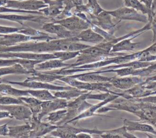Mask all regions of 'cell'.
<instances>
[{"instance_id": "obj_1", "label": "cell", "mask_w": 156, "mask_h": 138, "mask_svg": "<svg viewBox=\"0 0 156 138\" xmlns=\"http://www.w3.org/2000/svg\"><path fill=\"white\" fill-rule=\"evenodd\" d=\"M90 45L80 43L76 37L57 38L49 41H30L12 46H0V52H25L33 53H53L55 51L81 50Z\"/></svg>"}, {"instance_id": "obj_2", "label": "cell", "mask_w": 156, "mask_h": 138, "mask_svg": "<svg viewBox=\"0 0 156 138\" xmlns=\"http://www.w3.org/2000/svg\"><path fill=\"white\" fill-rule=\"evenodd\" d=\"M126 53L121 52H113L107 50L98 44L93 46H90L86 49L80 50L79 55L77 57V60L75 63L70 64L71 67H77L87 64L93 63L101 60H104L110 57L124 55Z\"/></svg>"}, {"instance_id": "obj_3", "label": "cell", "mask_w": 156, "mask_h": 138, "mask_svg": "<svg viewBox=\"0 0 156 138\" xmlns=\"http://www.w3.org/2000/svg\"><path fill=\"white\" fill-rule=\"evenodd\" d=\"M58 80L66 83L68 85L71 86L79 89L87 90L88 91L106 92L112 94L120 96L121 89L115 88L110 82H87L79 80L71 75H60Z\"/></svg>"}, {"instance_id": "obj_4", "label": "cell", "mask_w": 156, "mask_h": 138, "mask_svg": "<svg viewBox=\"0 0 156 138\" xmlns=\"http://www.w3.org/2000/svg\"><path fill=\"white\" fill-rule=\"evenodd\" d=\"M91 91H88L76 97L74 100L68 102L67 106L66 108L67 109V112L65 117L62 120L57 122L56 125H60L64 123H68L71 120L90 107L93 104L87 102V95Z\"/></svg>"}, {"instance_id": "obj_5", "label": "cell", "mask_w": 156, "mask_h": 138, "mask_svg": "<svg viewBox=\"0 0 156 138\" xmlns=\"http://www.w3.org/2000/svg\"><path fill=\"white\" fill-rule=\"evenodd\" d=\"M142 55V50L134 52L130 54H124L121 55H118L115 57H110L101 60L99 61H97L93 63L87 64L79 66H77L79 68L82 69H91L93 70H95L96 69L104 67L112 64H122L132 61L138 60L139 61L140 58Z\"/></svg>"}, {"instance_id": "obj_6", "label": "cell", "mask_w": 156, "mask_h": 138, "mask_svg": "<svg viewBox=\"0 0 156 138\" xmlns=\"http://www.w3.org/2000/svg\"><path fill=\"white\" fill-rule=\"evenodd\" d=\"M0 83H5L10 85H18L20 86L27 88L29 89H48L51 91H63V90H68L74 88L71 86H63V85H52L50 83L43 82L37 80H25L23 81H10L5 79L0 80Z\"/></svg>"}, {"instance_id": "obj_7", "label": "cell", "mask_w": 156, "mask_h": 138, "mask_svg": "<svg viewBox=\"0 0 156 138\" xmlns=\"http://www.w3.org/2000/svg\"><path fill=\"white\" fill-rule=\"evenodd\" d=\"M57 38V36L53 37L49 35L46 36H32L18 32H15L4 35L0 40V46H12L30 41H49Z\"/></svg>"}, {"instance_id": "obj_8", "label": "cell", "mask_w": 156, "mask_h": 138, "mask_svg": "<svg viewBox=\"0 0 156 138\" xmlns=\"http://www.w3.org/2000/svg\"><path fill=\"white\" fill-rule=\"evenodd\" d=\"M107 12L112 17L118 19L119 21L130 20L144 23H147L149 22L147 16L143 13H140L138 11L134 9L126 6L118 8L114 10H107Z\"/></svg>"}, {"instance_id": "obj_9", "label": "cell", "mask_w": 156, "mask_h": 138, "mask_svg": "<svg viewBox=\"0 0 156 138\" xmlns=\"http://www.w3.org/2000/svg\"><path fill=\"white\" fill-rule=\"evenodd\" d=\"M112 16L107 13V10H104L97 16H90V20L91 23L98 26L111 34H114L119 29V26H118V24L121 21H119L117 23H114L112 21Z\"/></svg>"}, {"instance_id": "obj_10", "label": "cell", "mask_w": 156, "mask_h": 138, "mask_svg": "<svg viewBox=\"0 0 156 138\" xmlns=\"http://www.w3.org/2000/svg\"><path fill=\"white\" fill-rule=\"evenodd\" d=\"M53 22L60 24L68 30L77 33L90 28L91 25V22L82 19L74 14L62 19L55 20Z\"/></svg>"}, {"instance_id": "obj_11", "label": "cell", "mask_w": 156, "mask_h": 138, "mask_svg": "<svg viewBox=\"0 0 156 138\" xmlns=\"http://www.w3.org/2000/svg\"><path fill=\"white\" fill-rule=\"evenodd\" d=\"M0 110L8 111L13 118L16 120L26 122L29 121L32 117V112L30 108L26 105H0Z\"/></svg>"}, {"instance_id": "obj_12", "label": "cell", "mask_w": 156, "mask_h": 138, "mask_svg": "<svg viewBox=\"0 0 156 138\" xmlns=\"http://www.w3.org/2000/svg\"><path fill=\"white\" fill-rule=\"evenodd\" d=\"M31 126V131L29 137H41L46 134L50 133L51 131L57 128L58 125H53L49 122L46 123L41 122L37 117H32L28 122Z\"/></svg>"}, {"instance_id": "obj_13", "label": "cell", "mask_w": 156, "mask_h": 138, "mask_svg": "<svg viewBox=\"0 0 156 138\" xmlns=\"http://www.w3.org/2000/svg\"><path fill=\"white\" fill-rule=\"evenodd\" d=\"M0 58H19L42 61L50 59L57 58L52 53H33L25 52H0Z\"/></svg>"}, {"instance_id": "obj_14", "label": "cell", "mask_w": 156, "mask_h": 138, "mask_svg": "<svg viewBox=\"0 0 156 138\" xmlns=\"http://www.w3.org/2000/svg\"><path fill=\"white\" fill-rule=\"evenodd\" d=\"M0 19H6L11 21L16 22L22 26H24L23 22L27 21H33L38 23H46L48 22H52L54 19L46 16L43 15H21L17 14H2L0 13Z\"/></svg>"}, {"instance_id": "obj_15", "label": "cell", "mask_w": 156, "mask_h": 138, "mask_svg": "<svg viewBox=\"0 0 156 138\" xmlns=\"http://www.w3.org/2000/svg\"><path fill=\"white\" fill-rule=\"evenodd\" d=\"M43 0H9L5 7L16 9H21L30 11H39L40 9L48 7Z\"/></svg>"}, {"instance_id": "obj_16", "label": "cell", "mask_w": 156, "mask_h": 138, "mask_svg": "<svg viewBox=\"0 0 156 138\" xmlns=\"http://www.w3.org/2000/svg\"><path fill=\"white\" fill-rule=\"evenodd\" d=\"M68 104V100L64 98L56 97L54 99L42 101L41 109L37 116L39 120H41L44 116L53 111L66 108Z\"/></svg>"}, {"instance_id": "obj_17", "label": "cell", "mask_w": 156, "mask_h": 138, "mask_svg": "<svg viewBox=\"0 0 156 138\" xmlns=\"http://www.w3.org/2000/svg\"><path fill=\"white\" fill-rule=\"evenodd\" d=\"M41 30L47 33L55 34L57 38L64 39L76 36L79 33L68 30L62 25L53 22L44 23L41 27Z\"/></svg>"}, {"instance_id": "obj_18", "label": "cell", "mask_w": 156, "mask_h": 138, "mask_svg": "<svg viewBox=\"0 0 156 138\" xmlns=\"http://www.w3.org/2000/svg\"><path fill=\"white\" fill-rule=\"evenodd\" d=\"M144 78L139 76L128 75L124 77H119L118 75L114 76L111 83L116 88L126 90L129 89L135 85L142 83Z\"/></svg>"}, {"instance_id": "obj_19", "label": "cell", "mask_w": 156, "mask_h": 138, "mask_svg": "<svg viewBox=\"0 0 156 138\" xmlns=\"http://www.w3.org/2000/svg\"><path fill=\"white\" fill-rule=\"evenodd\" d=\"M118 97H119L118 95H114L112 97H110V98H108V99H107L105 100H103V101H101V102H99L98 103H96V104H94V105H92L90 107H89L86 110L83 111L79 115H78L77 116H76V117H74V119L71 120L68 123H72V122L76 123L79 120L86 119V118H88V117H92V116H105V117H111L110 116H106L99 114V113H96V112H97L98 109H99L100 108L105 106V105H107V103H110V102H113L114 100H115L116 98H117Z\"/></svg>"}, {"instance_id": "obj_20", "label": "cell", "mask_w": 156, "mask_h": 138, "mask_svg": "<svg viewBox=\"0 0 156 138\" xmlns=\"http://www.w3.org/2000/svg\"><path fill=\"white\" fill-rule=\"evenodd\" d=\"M41 61H42L28 60V59H22V58H0V67H1L11 66H13L16 64H20L26 69L32 72V75H33L36 72V70L34 68L35 64L40 63Z\"/></svg>"}, {"instance_id": "obj_21", "label": "cell", "mask_w": 156, "mask_h": 138, "mask_svg": "<svg viewBox=\"0 0 156 138\" xmlns=\"http://www.w3.org/2000/svg\"><path fill=\"white\" fill-rule=\"evenodd\" d=\"M142 33L136 34L134 36L124 39L114 44L111 49L113 52H121L123 51H134L142 46L141 43H133L132 41Z\"/></svg>"}, {"instance_id": "obj_22", "label": "cell", "mask_w": 156, "mask_h": 138, "mask_svg": "<svg viewBox=\"0 0 156 138\" xmlns=\"http://www.w3.org/2000/svg\"><path fill=\"white\" fill-rule=\"evenodd\" d=\"M123 125L128 131H141L151 133L156 137V130L152 127V125L141 122L137 120H130L128 119L123 120Z\"/></svg>"}, {"instance_id": "obj_23", "label": "cell", "mask_w": 156, "mask_h": 138, "mask_svg": "<svg viewBox=\"0 0 156 138\" xmlns=\"http://www.w3.org/2000/svg\"><path fill=\"white\" fill-rule=\"evenodd\" d=\"M72 77L75 78L79 80L87 82H110L112 81L114 78L113 77H106L101 75V74H99L95 71H92L90 72L81 73L79 74H73L70 75Z\"/></svg>"}, {"instance_id": "obj_24", "label": "cell", "mask_w": 156, "mask_h": 138, "mask_svg": "<svg viewBox=\"0 0 156 138\" xmlns=\"http://www.w3.org/2000/svg\"><path fill=\"white\" fill-rule=\"evenodd\" d=\"M70 64L64 63L58 58L50 59L37 63L35 66V69L38 71H51L59 68L68 67Z\"/></svg>"}, {"instance_id": "obj_25", "label": "cell", "mask_w": 156, "mask_h": 138, "mask_svg": "<svg viewBox=\"0 0 156 138\" xmlns=\"http://www.w3.org/2000/svg\"><path fill=\"white\" fill-rule=\"evenodd\" d=\"M76 37L79 39V41L90 43L95 44H99L105 40L103 36L94 31L91 27L81 31L77 34Z\"/></svg>"}, {"instance_id": "obj_26", "label": "cell", "mask_w": 156, "mask_h": 138, "mask_svg": "<svg viewBox=\"0 0 156 138\" xmlns=\"http://www.w3.org/2000/svg\"><path fill=\"white\" fill-rule=\"evenodd\" d=\"M8 136L15 138H28L30 137L31 126L29 122L21 125L8 126Z\"/></svg>"}, {"instance_id": "obj_27", "label": "cell", "mask_w": 156, "mask_h": 138, "mask_svg": "<svg viewBox=\"0 0 156 138\" xmlns=\"http://www.w3.org/2000/svg\"><path fill=\"white\" fill-rule=\"evenodd\" d=\"M156 74V61H152V64L147 67L133 69L132 67H127L126 75H135L143 77L144 78L154 75Z\"/></svg>"}, {"instance_id": "obj_28", "label": "cell", "mask_w": 156, "mask_h": 138, "mask_svg": "<svg viewBox=\"0 0 156 138\" xmlns=\"http://www.w3.org/2000/svg\"><path fill=\"white\" fill-rule=\"evenodd\" d=\"M104 10L98 2V0H88L87 4H82L76 7L74 11L86 12L90 16H97Z\"/></svg>"}, {"instance_id": "obj_29", "label": "cell", "mask_w": 156, "mask_h": 138, "mask_svg": "<svg viewBox=\"0 0 156 138\" xmlns=\"http://www.w3.org/2000/svg\"><path fill=\"white\" fill-rule=\"evenodd\" d=\"M0 93L16 97L23 96H30L28 92V89L22 90L13 88L10 84L5 83H0Z\"/></svg>"}, {"instance_id": "obj_30", "label": "cell", "mask_w": 156, "mask_h": 138, "mask_svg": "<svg viewBox=\"0 0 156 138\" xmlns=\"http://www.w3.org/2000/svg\"><path fill=\"white\" fill-rule=\"evenodd\" d=\"M30 108L32 112V116L37 117L41 109L42 101L32 96H23L19 97Z\"/></svg>"}, {"instance_id": "obj_31", "label": "cell", "mask_w": 156, "mask_h": 138, "mask_svg": "<svg viewBox=\"0 0 156 138\" xmlns=\"http://www.w3.org/2000/svg\"><path fill=\"white\" fill-rule=\"evenodd\" d=\"M88 92V91L79 89L77 88H73L68 90H63V91H57L54 92V95L55 97L57 98H64L67 100H69L73 98H76L80 95Z\"/></svg>"}, {"instance_id": "obj_32", "label": "cell", "mask_w": 156, "mask_h": 138, "mask_svg": "<svg viewBox=\"0 0 156 138\" xmlns=\"http://www.w3.org/2000/svg\"><path fill=\"white\" fill-rule=\"evenodd\" d=\"M124 6L135 9L137 11L141 12L144 15H147L148 20L152 15L151 9L147 7L144 4L138 0H123Z\"/></svg>"}, {"instance_id": "obj_33", "label": "cell", "mask_w": 156, "mask_h": 138, "mask_svg": "<svg viewBox=\"0 0 156 138\" xmlns=\"http://www.w3.org/2000/svg\"><path fill=\"white\" fill-rule=\"evenodd\" d=\"M32 74V72L26 69L20 64H16L11 66L0 67V77L9 74Z\"/></svg>"}, {"instance_id": "obj_34", "label": "cell", "mask_w": 156, "mask_h": 138, "mask_svg": "<svg viewBox=\"0 0 156 138\" xmlns=\"http://www.w3.org/2000/svg\"><path fill=\"white\" fill-rule=\"evenodd\" d=\"M28 92L30 96L34 97L41 101L52 100L56 98L54 95L52 94L48 89H29Z\"/></svg>"}, {"instance_id": "obj_35", "label": "cell", "mask_w": 156, "mask_h": 138, "mask_svg": "<svg viewBox=\"0 0 156 138\" xmlns=\"http://www.w3.org/2000/svg\"><path fill=\"white\" fill-rule=\"evenodd\" d=\"M63 9V7L57 5H48L46 7L40 9L39 12H41L43 15L52 18L54 20L57 16L62 13Z\"/></svg>"}, {"instance_id": "obj_36", "label": "cell", "mask_w": 156, "mask_h": 138, "mask_svg": "<svg viewBox=\"0 0 156 138\" xmlns=\"http://www.w3.org/2000/svg\"><path fill=\"white\" fill-rule=\"evenodd\" d=\"M67 112V109H60L52 112H50L47 116L48 117H46V120H48L51 123H57V122L62 120L65 116Z\"/></svg>"}, {"instance_id": "obj_37", "label": "cell", "mask_w": 156, "mask_h": 138, "mask_svg": "<svg viewBox=\"0 0 156 138\" xmlns=\"http://www.w3.org/2000/svg\"><path fill=\"white\" fill-rule=\"evenodd\" d=\"M57 58L63 61L74 58L77 57L80 51H70V50H60V51H55L52 53Z\"/></svg>"}, {"instance_id": "obj_38", "label": "cell", "mask_w": 156, "mask_h": 138, "mask_svg": "<svg viewBox=\"0 0 156 138\" xmlns=\"http://www.w3.org/2000/svg\"><path fill=\"white\" fill-rule=\"evenodd\" d=\"M15 104L26 105V103L19 97L10 95H2L0 97V105H8Z\"/></svg>"}, {"instance_id": "obj_39", "label": "cell", "mask_w": 156, "mask_h": 138, "mask_svg": "<svg viewBox=\"0 0 156 138\" xmlns=\"http://www.w3.org/2000/svg\"><path fill=\"white\" fill-rule=\"evenodd\" d=\"M18 33H23L26 35L32 36H49V33H47L46 32H43L41 31H40L38 30H36L35 29H33L30 27H22L21 30H20Z\"/></svg>"}, {"instance_id": "obj_40", "label": "cell", "mask_w": 156, "mask_h": 138, "mask_svg": "<svg viewBox=\"0 0 156 138\" xmlns=\"http://www.w3.org/2000/svg\"><path fill=\"white\" fill-rule=\"evenodd\" d=\"M29 13V14L43 15L41 12L37 10L36 11L24 10H21V9L9 8L5 6H0V13Z\"/></svg>"}, {"instance_id": "obj_41", "label": "cell", "mask_w": 156, "mask_h": 138, "mask_svg": "<svg viewBox=\"0 0 156 138\" xmlns=\"http://www.w3.org/2000/svg\"><path fill=\"white\" fill-rule=\"evenodd\" d=\"M92 91L90 92L89 94L87 95V100L91 99V100H98L100 101L105 100L112 96H113L115 94H112L109 92H100L99 94H92Z\"/></svg>"}, {"instance_id": "obj_42", "label": "cell", "mask_w": 156, "mask_h": 138, "mask_svg": "<svg viewBox=\"0 0 156 138\" xmlns=\"http://www.w3.org/2000/svg\"><path fill=\"white\" fill-rule=\"evenodd\" d=\"M151 26V30H152L153 33L152 43L156 42V11L152 12V15L149 19V22Z\"/></svg>"}, {"instance_id": "obj_43", "label": "cell", "mask_w": 156, "mask_h": 138, "mask_svg": "<svg viewBox=\"0 0 156 138\" xmlns=\"http://www.w3.org/2000/svg\"><path fill=\"white\" fill-rule=\"evenodd\" d=\"M21 29H22V27H15L0 26V33L5 35V34H9V33H12L18 32Z\"/></svg>"}, {"instance_id": "obj_44", "label": "cell", "mask_w": 156, "mask_h": 138, "mask_svg": "<svg viewBox=\"0 0 156 138\" xmlns=\"http://www.w3.org/2000/svg\"><path fill=\"white\" fill-rule=\"evenodd\" d=\"M144 88L151 90V91H156V81L144 80L140 83Z\"/></svg>"}, {"instance_id": "obj_45", "label": "cell", "mask_w": 156, "mask_h": 138, "mask_svg": "<svg viewBox=\"0 0 156 138\" xmlns=\"http://www.w3.org/2000/svg\"><path fill=\"white\" fill-rule=\"evenodd\" d=\"M134 100L138 102H142L146 103H151L156 104V94L152 95H149L141 98H134Z\"/></svg>"}, {"instance_id": "obj_46", "label": "cell", "mask_w": 156, "mask_h": 138, "mask_svg": "<svg viewBox=\"0 0 156 138\" xmlns=\"http://www.w3.org/2000/svg\"><path fill=\"white\" fill-rule=\"evenodd\" d=\"M8 133H9L8 123L0 126V136H8Z\"/></svg>"}, {"instance_id": "obj_47", "label": "cell", "mask_w": 156, "mask_h": 138, "mask_svg": "<svg viewBox=\"0 0 156 138\" xmlns=\"http://www.w3.org/2000/svg\"><path fill=\"white\" fill-rule=\"evenodd\" d=\"M6 118H13V117L8 111L4 110H0V119Z\"/></svg>"}, {"instance_id": "obj_48", "label": "cell", "mask_w": 156, "mask_h": 138, "mask_svg": "<svg viewBox=\"0 0 156 138\" xmlns=\"http://www.w3.org/2000/svg\"><path fill=\"white\" fill-rule=\"evenodd\" d=\"M77 137L79 138H91V134L86 132H80L76 134Z\"/></svg>"}, {"instance_id": "obj_49", "label": "cell", "mask_w": 156, "mask_h": 138, "mask_svg": "<svg viewBox=\"0 0 156 138\" xmlns=\"http://www.w3.org/2000/svg\"><path fill=\"white\" fill-rule=\"evenodd\" d=\"M145 50L149 52L151 54L156 55V45L155 46H150L149 47L146 48Z\"/></svg>"}, {"instance_id": "obj_50", "label": "cell", "mask_w": 156, "mask_h": 138, "mask_svg": "<svg viewBox=\"0 0 156 138\" xmlns=\"http://www.w3.org/2000/svg\"><path fill=\"white\" fill-rule=\"evenodd\" d=\"M140 1L144 4L147 7L149 8H151V5H152V0H140Z\"/></svg>"}, {"instance_id": "obj_51", "label": "cell", "mask_w": 156, "mask_h": 138, "mask_svg": "<svg viewBox=\"0 0 156 138\" xmlns=\"http://www.w3.org/2000/svg\"><path fill=\"white\" fill-rule=\"evenodd\" d=\"M144 80H147V81H156V74H154V75L151 76V77L145 78H144Z\"/></svg>"}, {"instance_id": "obj_52", "label": "cell", "mask_w": 156, "mask_h": 138, "mask_svg": "<svg viewBox=\"0 0 156 138\" xmlns=\"http://www.w3.org/2000/svg\"><path fill=\"white\" fill-rule=\"evenodd\" d=\"M9 0H0V6H5Z\"/></svg>"}, {"instance_id": "obj_53", "label": "cell", "mask_w": 156, "mask_h": 138, "mask_svg": "<svg viewBox=\"0 0 156 138\" xmlns=\"http://www.w3.org/2000/svg\"><path fill=\"white\" fill-rule=\"evenodd\" d=\"M156 94V91H151L150 93V95H155Z\"/></svg>"}, {"instance_id": "obj_54", "label": "cell", "mask_w": 156, "mask_h": 138, "mask_svg": "<svg viewBox=\"0 0 156 138\" xmlns=\"http://www.w3.org/2000/svg\"><path fill=\"white\" fill-rule=\"evenodd\" d=\"M155 45H156V42H155V43H153L151 46H155Z\"/></svg>"}, {"instance_id": "obj_55", "label": "cell", "mask_w": 156, "mask_h": 138, "mask_svg": "<svg viewBox=\"0 0 156 138\" xmlns=\"http://www.w3.org/2000/svg\"><path fill=\"white\" fill-rule=\"evenodd\" d=\"M4 36V34H1L0 33V37H2V36Z\"/></svg>"}, {"instance_id": "obj_56", "label": "cell", "mask_w": 156, "mask_h": 138, "mask_svg": "<svg viewBox=\"0 0 156 138\" xmlns=\"http://www.w3.org/2000/svg\"><path fill=\"white\" fill-rule=\"evenodd\" d=\"M2 95H4V94H2L0 93V97H1V96H2Z\"/></svg>"}, {"instance_id": "obj_57", "label": "cell", "mask_w": 156, "mask_h": 138, "mask_svg": "<svg viewBox=\"0 0 156 138\" xmlns=\"http://www.w3.org/2000/svg\"><path fill=\"white\" fill-rule=\"evenodd\" d=\"M153 126H154L156 128V123H155V124H154V125H153Z\"/></svg>"}, {"instance_id": "obj_58", "label": "cell", "mask_w": 156, "mask_h": 138, "mask_svg": "<svg viewBox=\"0 0 156 138\" xmlns=\"http://www.w3.org/2000/svg\"><path fill=\"white\" fill-rule=\"evenodd\" d=\"M16 1H24V0H16Z\"/></svg>"}]
</instances>
